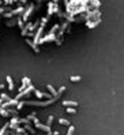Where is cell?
<instances>
[{"mask_svg":"<svg viewBox=\"0 0 124 135\" xmlns=\"http://www.w3.org/2000/svg\"><path fill=\"white\" fill-rule=\"evenodd\" d=\"M59 97H52L49 100H45V101H23L25 105H31V107H48V105L53 104Z\"/></svg>","mask_w":124,"mask_h":135,"instance_id":"cell-1","label":"cell"},{"mask_svg":"<svg viewBox=\"0 0 124 135\" xmlns=\"http://www.w3.org/2000/svg\"><path fill=\"white\" fill-rule=\"evenodd\" d=\"M31 91H34V86H33V85H29V86H26L23 90H22V91H19V94H18L15 98L19 101L22 97H26V96H27V94H30Z\"/></svg>","mask_w":124,"mask_h":135,"instance_id":"cell-2","label":"cell"},{"mask_svg":"<svg viewBox=\"0 0 124 135\" xmlns=\"http://www.w3.org/2000/svg\"><path fill=\"white\" fill-rule=\"evenodd\" d=\"M34 8H35V6H34V4H30V6H29V7H27V10H26V11H25V12H23V14H22V21H27V19H29V17H30V15L31 14H33V11H34Z\"/></svg>","mask_w":124,"mask_h":135,"instance_id":"cell-3","label":"cell"},{"mask_svg":"<svg viewBox=\"0 0 124 135\" xmlns=\"http://www.w3.org/2000/svg\"><path fill=\"white\" fill-rule=\"evenodd\" d=\"M34 94H35V97L40 98V100H49V98L53 97L51 93H42V91H40V90H35V89H34Z\"/></svg>","mask_w":124,"mask_h":135,"instance_id":"cell-4","label":"cell"},{"mask_svg":"<svg viewBox=\"0 0 124 135\" xmlns=\"http://www.w3.org/2000/svg\"><path fill=\"white\" fill-rule=\"evenodd\" d=\"M57 11H59V6H57V3H53V1H51V3L48 4V17L53 15L55 12H57Z\"/></svg>","mask_w":124,"mask_h":135,"instance_id":"cell-5","label":"cell"},{"mask_svg":"<svg viewBox=\"0 0 124 135\" xmlns=\"http://www.w3.org/2000/svg\"><path fill=\"white\" fill-rule=\"evenodd\" d=\"M57 38H56V36L55 34H51L49 33L48 36H45V37H41L40 38V41H38V45L40 44H44V42H51V41H56Z\"/></svg>","mask_w":124,"mask_h":135,"instance_id":"cell-6","label":"cell"},{"mask_svg":"<svg viewBox=\"0 0 124 135\" xmlns=\"http://www.w3.org/2000/svg\"><path fill=\"white\" fill-rule=\"evenodd\" d=\"M42 33H44V27L42 26H38V29L35 30V34H34V40L33 41L38 45V41H40V38L42 37Z\"/></svg>","mask_w":124,"mask_h":135,"instance_id":"cell-7","label":"cell"},{"mask_svg":"<svg viewBox=\"0 0 124 135\" xmlns=\"http://www.w3.org/2000/svg\"><path fill=\"white\" fill-rule=\"evenodd\" d=\"M34 128H40V130H42V131L45 132H51V126H46V124H41L40 121L38 123H34Z\"/></svg>","mask_w":124,"mask_h":135,"instance_id":"cell-8","label":"cell"},{"mask_svg":"<svg viewBox=\"0 0 124 135\" xmlns=\"http://www.w3.org/2000/svg\"><path fill=\"white\" fill-rule=\"evenodd\" d=\"M26 42H27V45L30 46L31 49H33V51H34L35 53H38V52H40V48H38V45L35 44L34 41H31L30 38H27V40H26Z\"/></svg>","mask_w":124,"mask_h":135,"instance_id":"cell-9","label":"cell"},{"mask_svg":"<svg viewBox=\"0 0 124 135\" xmlns=\"http://www.w3.org/2000/svg\"><path fill=\"white\" fill-rule=\"evenodd\" d=\"M83 11H89V7H87V6H82V7H79L78 10H72L70 14L76 15V14H80V12H83Z\"/></svg>","mask_w":124,"mask_h":135,"instance_id":"cell-10","label":"cell"},{"mask_svg":"<svg viewBox=\"0 0 124 135\" xmlns=\"http://www.w3.org/2000/svg\"><path fill=\"white\" fill-rule=\"evenodd\" d=\"M46 87H48V90H49V93L53 96V97H60V94L57 93V90L55 89V87L52 86V85H46Z\"/></svg>","mask_w":124,"mask_h":135,"instance_id":"cell-11","label":"cell"},{"mask_svg":"<svg viewBox=\"0 0 124 135\" xmlns=\"http://www.w3.org/2000/svg\"><path fill=\"white\" fill-rule=\"evenodd\" d=\"M31 25H33V23H31V22H29L26 26H23V27H22V31H21V33H22V37H26L27 31L30 30V26H31Z\"/></svg>","mask_w":124,"mask_h":135,"instance_id":"cell-12","label":"cell"},{"mask_svg":"<svg viewBox=\"0 0 124 135\" xmlns=\"http://www.w3.org/2000/svg\"><path fill=\"white\" fill-rule=\"evenodd\" d=\"M23 127H25V130H26L27 132H30V134H33V135L35 134V130H34V127H33V126H31L30 123H27V124H23Z\"/></svg>","mask_w":124,"mask_h":135,"instance_id":"cell-13","label":"cell"},{"mask_svg":"<svg viewBox=\"0 0 124 135\" xmlns=\"http://www.w3.org/2000/svg\"><path fill=\"white\" fill-rule=\"evenodd\" d=\"M100 22H101V19H98V18H97V21H93V22H87L86 23V26L89 29H93V27H96L97 25H100Z\"/></svg>","mask_w":124,"mask_h":135,"instance_id":"cell-14","label":"cell"},{"mask_svg":"<svg viewBox=\"0 0 124 135\" xmlns=\"http://www.w3.org/2000/svg\"><path fill=\"white\" fill-rule=\"evenodd\" d=\"M63 105L64 107H78V102L76 101H63Z\"/></svg>","mask_w":124,"mask_h":135,"instance_id":"cell-15","label":"cell"},{"mask_svg":"<svg viewBox=\"0 0 124 135\" xmlns=\"http://www.w3.org/2000/svg\"><path fill=\"white\" fill-rule=\"evenodd\" d=\"M7 130H8V123H7V124H4L3 128L0 130V135H10L11 132H8Z\"/></svg>","mask_w":124,"mask_h":135,"instance_id":"cell-16","label":"cell"},{"mask_svg":"<svg viewBox=\"0 0 124 135\" xmlns=\"http://www.w3.org/2000/svg\"><path fill=\"white\" fill-rule=\"evenodd\" d=\"M6 79H7V83H8V89L12 90V89H14V81L11 79V76H10V75L6 76Z\"/></svg>","mask_w":124,"mask_h":135,"instance_id":"cell-17","label":"cell"},{"mask_svg":"<svg viewBox=\"0 0 124 135\" xmlns=\"http://www.w3.org/2000/svg\"><path fill=\"white\" fill-rule=\"evenodd\" d=\"M97 14H100V12H98V10H94V11H91L90 14H87V15H86V19L89 21L90 18H91V17H94V15H97Z\"/></svg>","mask_w":124,"mask_h":135,"instance_id":"cell-18","label":"cell"},{"mask_svg":"<svg viewBox=\"0 0 124 135\" xmlns=\"http://www.w3.org/2000/svg\"><path fill=\"white\" fill-rule=\"evenodd\" d=\"M48 21H49V17H45V18H42V19H41V22H40V26H42V27H44L45 25L48 23Z\"/></svg>","mask_w":124,"mask_h":135,"instance_id":"cell-19","label":"cell"},{"mask_svg":"<svg viewBox=\"0 0 124 135\" xmlns=\"http://www.w3.org/2000/svg\"><path fill=\"white\" fill-rule=\"evenodd\" d=\"M59 123H60V124H63V126H70V121L67 120V119H59Z\"/></svg>","mask_w":124,"mask_h":135,"instance_id":"cell-20","label":"cell"},{"mask_svg":"<svg viewBox=\"0 0 124 135\" xmlns=\"http://www.w3.org/2000/svg\"><path fill=\"white\" fill-rule=\"evenodd\" d=\"M18 119H19V117H18V116H14V117L11 119V121H10V123H8V126H12V124H18Z\"/></svg>","mask_w":124,"mask_h":135,"instance_id":"cell-21","label":"cell"},{"mask_svg":"<svg viewBox=\"0 0 124 135\" xmlns=\"http://www.w3.org/2000/svg\"><path fill=\"white\" fill-rule=\"evenodd\" d=\"M70 79H71V82H79V81H80V76H79V75H72Z\"/></svg>","mask_w":124,"mask_h":135,"instance_id":"cell-22","label":"cell"},{"mask_svg":"<svg viewBox=\"0 0 124 135\" xmlns=\"http://www.w3.org/2000/svg\"><path fill=\"white\" fill-rule=\"evenodd\" d=\"M7 11H11V8L7 7V6H6V7H0V15L4 14V12H7Z\"/></svg>","mask_w":124,"mask_h":135,"instance_id":"cell-23","label":"cell"},{"mask_svg":"<svg viewBox=\"0 0 124 135\" xmlns=\"http://www.w3.org/2000/svg\"><path fill=\"white\" fill-rule=\"evenodd\" d=\"M8 113L12 115V116H18V109H12V108H10V109H8Z\"/></svg>","mask_w":124,"mask_h":135,"instance_id":"cell-24","label":"cell"},{"mask_svg":"<svg viewBox=\"0 0 124 135\" xmlns=\"http://www.w3.org/2000/svg\"><path fill=\"white\" fill-rule=\"evenodd\" d=\"M59 29H60V26H59V25H55V26L51 29V31H49V33H51V34H55L56 30H59Z\"/></svg>","mask_w":124,"mask_h":135,"instance_id":"cell-25","label":"cell"},{"mask_svg":"<svg viewBox=\"0 0 124 135\" xmlns=\"http://www.w3.org/2000/svg\"><path fill=\"white\" fill-rule=\"evenodd\" d=\"M74 128H75L74 126L70 124V126H68V131H67V135H72V134H74Z\"/></svg>","mask_w":124,"mask_h":135,"instance_id":"cell-26","label":"cell"},{"mask_svg":"<svg viewBox=\"0 0 124 135\" xmlns=\"http://www.w3.org/2000/svg\"><path fill=\"white\" fill-rule=\"evenodd\" d=\"M23 101H18V104H17V109H18V111H21V109H22V108H23Z\"/></svg>","mask_w":124,"mask_h":135,"instance_id":"cell-27","label":"cell"},{"mask_svg":"<svg viewBox=\"0 0 124 135\" xmlns=\"http://www.w3.org/2000/svg\"><path fill=\"white\" fill-rule=\"evenodd\" d=\"M0 98H1L3 101H7V100H10V97H8V96H7L6 93H1V94H0Z\"/></svg>","mask_w":124,"mask_h":135,"instance_id":"cell-28","label":"cell"},{"mask_svg":"<svg viewBox=\"0 0 124 135\" xmlns=\"http://www.w3.org/2000/svg\"><path fill=\"white\" fill-rule=\"evenodd\" d=\"M52 123H53V116H49L48 121H46V126H52Z\"/></svg>","mask_w":124,"mask_h":135,"instance_id":"cell-29","label":"cell"},{"mask_svg":"<svg viewBox=\"0 0 124 135\" xmlns=\"http://www.w3.org/2000/svg\"><path fill=\"white\" fill-rule=\"evenodd\" d=\"M66 27H67V23H64V25H63V26H62V27H60V29H62V30H60V33H59V36H62L63 33H64V30H66Z\"/></svg>","mask_w":124,"mask_h":135,"instance_id":"cell-30","label":"cell"},{"mask_svg":"<svg viewBox=\"0 0 124 135\" xmlns=\"http://www.w3.org/2000/svg\"><path fill=\"white\" fill-rule=\"evenodd\" d=\"M75 108H67V113H75Z\"/></svg>","mask_w":124,"mask_h":135,"instance_id":"cell-31","label":"cell"},{"mask_svg":"<svg viewBox=\"0 0 124 135\" xmlns=\"http://www.w3.org/2000/svg\"><path fill=\"white\" fill-rule=\"evenodd\" d=\"M34 116H35V113H34V112H33V113H30V115H29V116H27V117H26V119H27V120H33V117H34Z\"/></svg>","mask_w":124,"mask_h":135,"instance_id":"cell-32","label":"cell"},{"mask_svg":"<svg viewBox=\"0 0 124 135\" xmlns=\"http://www.w3.org/2000/svg\"><path fill=\"white\" fill-rule=\"evenodd\" d=\"M64 90H66V86H62V87H60V89L57 90V93H59V94H62L63 91H64Z\"/></svg>","mask_w":124,"mask_h":135,"instance_id":"cell-33","label":"cell"},{"mask_svg":"<svg viewBox=\"0 0 124 135\" xmlns=\"http://www.w3.org/2000/svg\"><path fill=\"white\" fill-rule=\"evenodd\" d=\"M12 135H27V131L25 132V134H21V132H11Z\"/></svg>","mask_w":124,"mask_h":135,"instance_id":"cell-34","label":"cell"},{"mask_svg":"<svg viewBox=\"0 0 124 135\" xmlns=\"http://www.w3.org/2000/svg\"><path fill=\"white\" fill-rule=\"evenodd\" d=\"M3 1H4V3H6V4H12V3H14L12 0H3Z\"/></svg>","mask_w":124,"mask_h":135,"instance_id":"cell-35","label":"cell"},{"mask_svg":"<svg viewBox=\"0 0 124 135\" xmlns=\"http://www.w3.org/2000/svg\"><path fill=\"white\" fill-rule=\"evenodd\" d=\"M52 135H59V131H55V132H52Z\"/></svg>","mask_w":124,"mask_h":135,"instance_id":"cell-36","label":"cell"},{"mask_svg":"<svg viewBox=\"0 0 124 135\" xmlns=\"http://www.w3.org/2000/svg\"><path fill=\"white\" fill-rule=\"evenodd\" d=\"M21 1H22V4H25L26 1H27V0H21Z\"/></svg>","mask_w":124,"mask_h":135,"instance_id":"cell-37","label":"cell"},{"mask_svg":"<svg viewBox=\"0 0 124 135\" xmlns=\"http://www.w3.org/2000/svg\"><path fill=\"white\" fill-rule=\"evenodd\" d=\"M3 87H4V85H1V83H0V90L3 89Z\"/></svg>","mask_w":124,"mask_h":135,"instance_id":"cell-38","label":"cell"},{"mask_svg":"<svg viewBox=\"0 0 124 135\" xmlns=\"http://www.w3.org/2000/svg\"><path fill=\"white\" fill-rule=\"evenodd\" d=\"M52 1H53V3H59V0H52Z\"/></svg>","mask_w":124,"mask_h":135,"instance_id":"cell-39","label":"cell"},{"mask_svg":"<svg viewBox=\"0 0 124 135\" xmlns=\"http://www.w3.org/2000/svg\"><path fill=\"white\" fill-rule=\"evenodd\" d=\"M1 104H3V100H1V98H0V105H1Z\"/></svg>","mask_w":124,"mask_h":135,"instance_id":"cell-40","label":"cell"},{"mask_svg":"<svg viewBox=\"0 0 124 135\" xmlns=\"http://www.w3.org/2000/svg\"><path fill=\"white\" fill-rule=\"evenodd\" d=\"M48 135H52V131H51V132H48Z\"/></svg>","mask_w":124,"mask_h":135,"instance_id":"cell-41","label":"cell"},{"mask_svg":"<svg viewBox=\"0 0 124 135\" xmlns=\"http://www.w3.org/2000/svg\"><path fill=\"white\" fill-rule=\"evenodd\" d=\"M12 1H18V0H12Z\"/></svg>","mask_w":124,"mask_h":135,"instance_id":"cell-42","label":"cell"},{"mask_svg":"<svg viewBox=\"0 0 124 135\" xmlns=\"http://www.w3.org/2000/svg\"><path fill=\"white\" fill-rule=\"evenodd\" d=\"M0 109H1V108H0Z\"/></svg>","mask_w":124,"mask_h":135,"instance_id":"cell-43","label":"cell"}]
</instances>
